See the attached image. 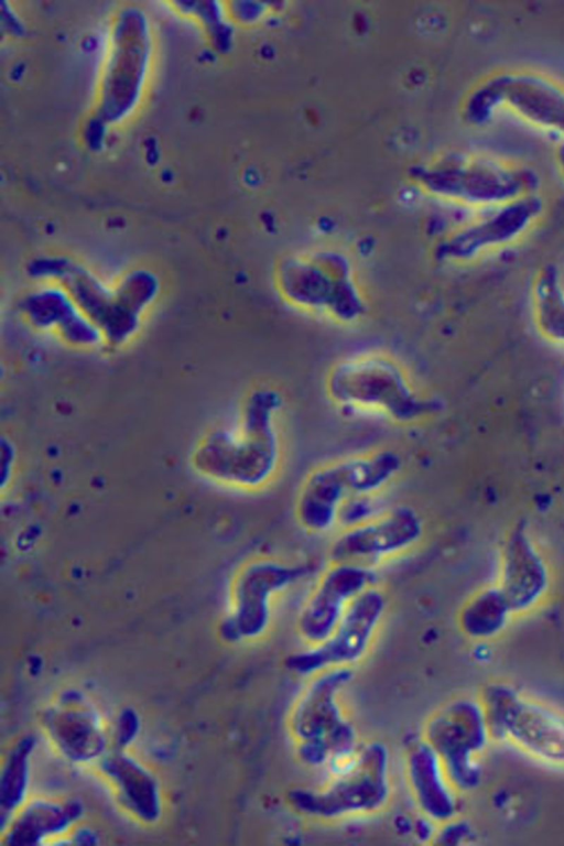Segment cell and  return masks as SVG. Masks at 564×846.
<instances>
[{
	"label": "cell",
	"instance_id": "9",
	"mask_svg": "<svg viewBox=\"0 0 564 846\" xmlns=\"http://www.w3.org/2000/svg\"><path fill=\"white\" fill-rule=\"evenodd\" d=\"M423 738L441 758L459 793L480 785L482 758L494 740L479 695L458 696L441 706L427 719Z\"/></svg>",
	"mask_w": 564,
	"mask_h": 846
},
{
	"label": "cell",
	"instance_id": "7",
	"mask_svg": "<svg viewBox=\"0 0 564 846\" xmlns=\"http://www.w3.org/2000/svg\"><path fill=\"white\" fill-rule=\"evenodd\" d=\"M431 177L430 187L438 197L482 210L535 194L540 186L533 167L487 153L447 155Z\"/></svg>",
	"mask_w": 564,
	"mask_h": 846
},
{
	"label": "cell",
	"instance_id": "10",
	"mask_svg": "<svg viewBox=\"0 0 564 846\" xmlns=\"http://www.w3.org/2000/svg\"><path fill=\"white\" fill-rule=\"evenodd\" d=\"M387 607L386 596L375 586L348 607L333 632L321 643L290 654L286 669L301 676L349 666L367 653Z\"/></svg>",
	"mask_w": 564,
	"mask_h": 846
},
{
	"label": "cell",
	"instance_id": "3",
	"mask_svg": "<svg viewBox=\"0 0 564 846\" xmlns=\"http://www.w3.org/2000/svg\"><path fill=\"white\" fill-rule=\"evenodd\" d=\"M351 679L349 666L317 673L295 702L289 716V729L303 763L310 767L329 764L339 770L357 752L356 731L343 715L338 702Z\"/></svg>",
	"mask_w": 564,
	"mask_h": 846
},
{
	"label": "cell",
	"instance_id": "8",
	"mask_svg": "<svg viewBox=\"0 0 564 846\" xmlns=\"http://www.w3.org/2000/svg\"><path fill=\"white\" fill-rule=\"evenodd\" d=\"M391 794L390 758L380 741L358 748L347 766L322 789L295 788L288 803L300 814L317 820H338L381 810Z\"/></svg>",
	"mask_w": 564,
	"mask_h": 846
},
{
	"label": "cell",
	"instance_id": "15",
	"mask_svg": "<svg viewBox=\"0 0 564 846\" xmlns=\"http://www.w3.org/2000/svg\"><path fill=\"white\" fill-rule=\"evenodd\" d=\"M307 574L303 565L264 560L251 564L240 576L235 593V609L227 626L231 640L254 639L263 634L271 619V601L280 592Z\"/></svg>",
	"mask_w": 564,
	"mask_h": 846
},
{
	"label": "cell",
	"instance_id": "21",
	"mask_svg": "<svg viewBox=\"0 0 564 846\" xmlns=\"http://www.w3.org/2000/svg\"><path fill=\"white\" fill-rule=\"evenodd\" d=\"M505 571L496 585L513 615H527L542 605L549 592L547 574L532 551L508 556Z\"/></svg>",
	"mask_w": 564,
	"mask_h": 846
},
{
	"label": "cell",
	"instance_id": "23",
	"mask_svg": "<svg viewBox=\"0 0 564 846\" xmlns=\"http://www.w3.org/2000/svg\"><path fill=\"white\" fill-rule=\"evenodd\" d=\"M34 739L24 737L10 752L3 767L0 785V803L2 818H8L20 809L25 798L29 783L30 757Z\"/></svg>",
	"mask_w": 564,
	"mask_h": 846
},
{
	"label": "cell",
	"instance_id": "26",
	"mask_svg": "<svg viewBox=\"0 0 564 846\" xmlns=\"http://www.w3.org/2000/svg\"><path fill=\"white\" fill-rule=\"evenodd\" d=\"M139 729V720L131 709L122 712L118 720V742L120 746H127L133 741Z\"/></svg>",
	"mask_w": 564,
	"mask_h": 846
},
{
	"label": "cell",
	"instance_id": "28",
	"mask_svg": "<svg viewBox=\"0 0 564 846\" xmlns=\"http://www.w3.org/2000/svg\"><path fill=\"white\" fill-rule=\"evenodd\" d=\"M74 838L77 839L76 840L77 844L90 845V844H96L97 843L96 834L94 832L89 831V829H80V831H78L75 834Z\"/></svg>",
	"mask_w": 564,
	"mask_h": 846
},
{
	"label": "cell",
	"instance_id": "6",
	"mask_svg": "<svg viewBox=\"0 0 564 846\" xmlns=\"http://www.w3.org/2000/svg\"><path fill=\"white\" fill-rule=\"evenodd\" d=\"M400 455L382 449L343 458L313 470L304 480L296 499L300 524L313 533H323L337 523L343 502L354 495H373L401 470Z\"/></svg>",
	"mask_w": 564,
	"mask_h": 846
},
{
	"label": "cell",
	"instance_id": "4",
	"mask_svg": "<svg viewBox=\"0 0 564 846\" xmlns=\"http://www.w3.org/2000/svg\"><path fill=\"white\" fill-rule=\"evenodd\" d=\"M499 112L564 141V84L544 73L509 68L481 79L467 98V119L482 124Z\"/></svg>",
	"mask_w": 564,
	"mask_h": 846
},
{
	"label": "cell",
	"instance_id": "22",
	"mask_svg": "<svg viewBox=\"0 0 564 846\" xmlns=\"http://www.w3.org/2000/svg\"><path fill=\"white\" fill-rule=\"evenodd\" d=\"M516 617L497 587L486 588L469 598L458 614L462 632L477 641L499 637Z\"/></svg>",
	"mask_w": 564,
	"mask_h": 846
},
{
	"label": "cell",
	"instance_id": "18",
	"mask_svg": "<svg viewBox=\"0 0 564 846\" xmlns=\"http://www.w3.org/2000/svg\"><path fill=\"white\" fill-rule=\"evenodd\" d=\"M83 809L77 801L34 800L18 811L9 823L3 836L10 845L42 844L66 832L82 816Z\"/></svg>",
	"mask_w": 564,
	"mask_h": 846
},
{
	"label": "cell",
	"instance_id": "13",
	"mask_svg": "<svg viewBox=\"0 0 564 846\" xmlns=\"http://www.w3.org/2000/svg\"><path fill=\"white\" fill-rule=\"evenodd\" d=\"M423 535V520L409 506H398L359 525L345 529L332 543V562L365 564L402 553Z\"/></svg>",
	"mask_w": 564,
	"mask_h": 846
},
{
	"label": "cell",
	"instance_id": "11",
	"mask_svg": "<svg viewBox=\"0 0 564 846\" xmlns=\"http://www.w3.org/2000/svg\"><path fill=\"white\" fill-rule=\"evenodd\" d=\"M281 406V395L274 390H259L250 398L242 433L225 451L224 470L231 480L258 487L275 474L280 460L276 415Z\"/></svg>",
	"mask_w": 564,
	"mask_h": 846
},
{
	"label": "cell",
	"instance_id": "19",
	"mask_svg": "<svg viewBox=\"0 0 564 846\" xmlns=\"http://www.w3.org/2000/svg\"><path fill=\"white\" fill-rule=\"evenodd\" d=\"M101 769L116 784L126 807L139 820L151 823L161 812L159 787L152 774L123 753L104 758Z\"/></svg>",
	"mask_w": 564,
	"mask_h": 846
},
{
	"label": "cell",
	"instance_id": "20",
	"mask_svg": "<svg viewBox=\"0 0 564 846\" xmlns=\"http://www.w3.org/2000/svg\"><path fill=\"white\" fill-rule=\"evenodd\" d=\"M533 326L539 336L564 350V281L555 265L534 273L529 293Z\"/></svg>",
	"mask_w": 564,
	"mask_h": 846
},
{
	"label": "cell",
	"instance_id": "1",
	"mask_svg": "<svg viewBox=\"0 0 564 846\" xmlns=\"http://www.w3.org/2000/svg\"><path fill=\"white\" fill-rule=\"evenodd\" d=\"M326 390L341 408L378 412L398 423L416 422L438 408L416 391L399 362L380 352L338 361L328 372Z\"/></svg>",
	"mask_w": 564,
	"mask_h": 846
},
{
	"label": "cell",
	"instance_id": "24",
	"mask_svg": "<svg viewBox=\"0 0 564 846\" xmlns=\"http://www.w3.org/2000/svg\"><path fill=\"white\" fill-rule=\"evenodd\" d=\"M377 510L372 495H354L343 502L337 523L343 524L345 529L352 528L377 517Z\"/></svg>",
	"mask_w": 564,
	"mask_h": 846
},
{
	"label": "cell",
	"instance_id": "16",
	"mask_svg": "<svg viewBox=\"0 0 564 846\" xmlns=\"http://www.w3.org/2000/svg\"><path fill=\"white\" fill-rule=\"evenodd\" d=\"M405 771L410 791L424 816L441 825L457 817L459 792L424 738L412 742L406 750Z\"/></svg>",
	"mask_w": 564,
	"mask_h": 846
},
{
	"label": "cell",
	"instance_id": "14",
	"mask_svg": "<svg viewBox=\"0 0 564 846\" xmlns=\"http://www.w3.org/2000/svg\"><path fill=\"white\" fill-rule=\"evenodd\" d=\"M376 574L365 564L333 562L305 601L296 622L310 646L323 642L341 620L350 604L375 586Z\"/></svg>",
	"mask_w": 564,
	"mask_h": 846
},
{
	"label": "cell",
	"instance_id": "25",
	"mask_svg": "<svg viewBox=\"0 0 564 846\" xmlns=\"http://www.w3.org/2000/svg\"><path fill=\"white\" fill-rule=\"evenodd\" d=\"M442 825L443 829L437 832L435 835V838L437 837L441 843L458 844L475 837V833L471 826L466 822L458 821L457 817Z\"/></svg>",
	"mask_w": 564,
	"mask_h": 846
},
{
	"label": "cell",
	"instance_id": "2",
	"mask_svg": "<svg viewBox=\"0 0 564 846\" xmlns=\"http://www.w3.org/2000/svg\"><path fill=\"white\" fill-rule=\"evenodd\" d=\"M479 697L495 742L564 771V709L503 680L486 684Z\"/></svg>",
	"mask_w": 564,
	"mask_h": 846
},
{
	"label": "cell",
	"instance_id": "17",
	"mask_svg": "<svg viewBox=\"0 0 564 846\" xmlns=\"http://www.w3.org/2000/svg\"><path fill=\"white\" fill-rule=\"evenodd\" d=\"M44 725L59 750L73 761H89L104 751L106 740L98 718L73 696L47 712Z\"/></svg>",
	"mask_w": 564,
	"mask_h": 846
},
{
	"label": "cell",
	"instance_id": "5",
	"mask_svg": "<svg viewBox=\"0 0 564 846\" xmlns=\"http://www.w3.org/2000/svg\"><path fill=\"white\" fill-rule=\"evenodd\" d=\"M279 293L292 306L341 324L366 313L354 269L343 254L319 251L284 259L278 267Z\"/></svg>",
	"mask_w": 564,
	"mask_h": 846
},
{
	"label": "cell",
	"instance_id": "27",
	"mask_svg": "<svg viewBox=\"0 0 564 846\" xmlns=\"http://www.w3.org/2000/svg\"><path fill=\"white\" fill-rule=\"evenodd\" d=\"M554 163L558 174L564 181V141L558 143L554 151Z\"/></svg>",
	"mask_w": 564,
	"mask_h": 846
},
{
	"label": "cell",
	"instance_id": "12",
	"mask_svg": "<svg viewBox=\"0 0 564 846\" xmlns=\"http://www.w3.org/2000/svg\"><path fill=\"white\" fill-rule=\"evenodd\" d=\"M545 204L539 193L485 210L451 234L440 247V258L467 263L510 247L541 219Z\"/></svg>",
	"mask_w": 564,
	"mask_h": 846
}]
</instances>
